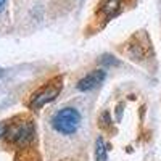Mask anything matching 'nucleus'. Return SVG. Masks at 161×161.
<instances>
[{
  "label": "nucleus",
  "instance_id": "nucleus-3",
  "mask_svg": "<svg viewBox=\"0 0 161 161\" xmlns=\"http://www.w3.org/2000/svg\"><path fill=\"white\" fill-rule=\"evenodd\" d=\"M5 136L18 145H26L34 139V124L29 121H19V123L7 124Z\"/></svg>",
  "mask_w": 161,
  "mask_h": 161
},
{
  "label": "nucleus",
  "instance_id": "nucleus-5",
  "mask_svg": "<svg viewBox=\"0 0 161 161\" xmlns=\"http://www.w3.org/2000/svg\"><path fill=\"white\" fill-rule=\"evenodd\" d=\"M103 79H105V71H102V69L92 71L90 74H87L86 77H82V79L77 82V89L82 90V92L92 90V89H95L98 84H102Z\"/></svg>",
  "mask_w": 161,
  "mask_h": 161
},
{
  "label": "nucleus",
  "instance_id": "nucleus-9",
  "mask_svg": "<svg viewBox=\"0 0 161 161\" xmlns=\"http://www.w3.org/2000/svg\"><path fill=\"white\" fill-rule=\"evenodd\" d=\"M7 7V0H0V13H2Z\"/></svg>",
  "mask_w": 161,
  "mask_h": 161
},
{
  "label": "nucleus",
  "instance_id": "nucleus-7",
  "mask_svg": "<svg viewBox=\"0 0 161 161\" xmlns=\"http://www.w3.org/2000/svg\"><path fill=\"white\" fill-rule=\"evenodd\" d=\"M100 61H102L103 64H106V66H118V64H119V61L114 60L113 55H103Z\"/></svg>",
  "mask_w": 161,
  "mask_h": 161
},
{
  "label": "nucleus",
  "instance_id": "nucleus-8",
  "mask_svg": "<svg viewBox=\"0 0 161 161\" xmlns=\"http://www.w3.org/2000/svg\"><path fill=\"white\" fill-rule=\"evenodd\" d=\"M7 134V123H0V137Z\"/></svg>",
  "mask_w": 161,
  "mask_h": 161
},
{
  "label": "nucleus",
  "instance_id": "nucleus-4",
  "mask_svg": "<svg viewBox=\"0 0 161 161\" xmlns=\"http://www.w3.org/2000/svg\"><path fill=\"white\" fill-rule=\"evenodd\" d=\"M123 2L124 0H102L98 5V15L105 21L118 16L123 11Z\"/></svg>",
  "mask_w": 161,
  "mask_h": 161
},
{
  "label": "nucleus",
  "instance_id": "nucleus-2",
  "mask_svg": "<svg viewBox=\"0 0 161 161\" xmlns=\"http://www.w3.org/2000/svg\"><path fill=\"white\" fill-rule=\"evenodd\" d=\"M61 77H55V79H52L48 84H45L44 87H40L34 95H32V100H31V106L32 108H42L44 105L53 102L57 97H58V93L61 92Z\"/></svg>",
  "mask_w": 161,
  "mask_h": 161
},
{
  "label": "nucleus",
  "instance_id": "nucleus-6",
  "mask_svg": "<svg viewBox=\"0 0 161 161\" xmlns=\"http://www.w3.org/2000/svg\"><path fill=\"white\" fill-rule=\"evenodd\" d=\"M95 159L97 161H106V145L102 137L97 139L95 142Z\"/></svg>",
  "mask_w": 161,
  "mask_h": 161
},
{
  "label": "nucleus",
  "instance_id": "nucleus-1",
  "mask_svg": "<svg viewBox=\"0 0 161 161\" xmlns=\"http://www.w3.org/2000/svg\"><path fill=\"white\" fill-rule=\"evenodd\" d=\"M79 124H80V114L74 108H63L52 118L53 129L61 134H66V136L74 134L79 129Z\"/></svg>",
  "mask_w": 161,
  "mask_h": 161
}]
</instances>
